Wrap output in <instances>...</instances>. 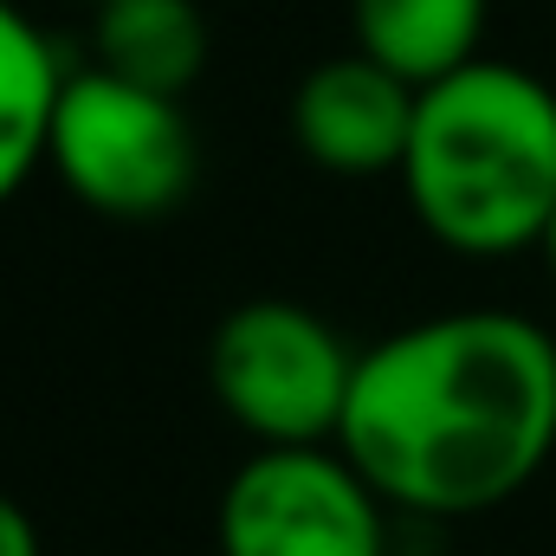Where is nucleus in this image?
Listing matches in <instances>:
<instances>
[{
  "label": "nucleus",
  "instance_id": "obj_1",
  "mask_svg": "<svg viewBox=\"0 0 556 556\" xmlns=\"http://www.w3.org/2000/svg\"><path fill=\"white\" fill-rule=\"evenodd\" d=\"M337 446L402 518H479L556 453V337L525 311H440L356 356Z\"/></svg>",
  "mask_w": 556,
  "mask_h": 556
},
{
  "label": "nucleus",
  "instance_id": "obj_2",
  "mask_svg": "<svg viewBox=\"0 0 556 556\" xmlns=\"http://www.w3.org/2000/svg\"><path fill=\"white\" fill-rule=\"evenodd\" d=\"M395 181L420 233L453 260L531 253L556 207V91L511 59H472L420 85Z\"/></svg>",
  "mask_w": 556,
  "mask_h": 556
},
{
  "label": "nucleus",
  "instance_id": "obj_3",
  "mask_svg": "<svg viewBox=\"0 0 556 556\" xmlns=\"http://www.w3.org/2000/svg\"><path fill=\"white\" fill-rule=\"evenodd\" d=\"M46 168L104 220H162L194 194L201 142L181 98L130 85L104 65H78L59 91Z\"/></svg>",
  "mask_w": 556,
  "mask_h": 556
},
{
  "label": "nucleus",
  "instance_id": "obj_4",
  "mask_svg": "<svg viewBox=\"0 0 556 556\" xmlns=\"http://www.w3.org/2000/svg\"><path fill=\"white\" fill-rule=\"evenodd\" d=\"M356 356L363 350L324 311L298 298H247L207 337V389L253 446H330Z\"/></svg>",
  "mask_w": 556,
  "mask_h": 556
},
{
  "label": "nucleus",
  "instance_id": "obj_5",
  "mask_svg": "<svg viewBox=\"0 0 556 556\" xmlns=\"http://www.w3.org/2000/svg\"><path fill=\"white\" fill-rule=\"evenodd\" d=\"M395 505L330 446H253L214 505L220 556H395Z\"/></svg>",
  "mask_w": 556,
  "mask_h": 556
},
{
  "label": "nucleus",
  "instance_id": "obj_6",
  "mask_svg": "<svg viewBox=\"0 0 556 556\" xmlns=\"http://www.w3.org/2000/svg\"><path fill=\"white\" fill-rule=\"evenodd\" d=\"M415 104L420 85H408L402 72H389L369 52H337L298 78L291 142L304 149L311 168L343 175V181L395 175L415 137Z\"/></svg>",
  "mask_w": 556,
  "mask_h": 556
},
{
  "label": "nucleus",
  "instance_id": "obj_7",
  "mask_svg": "<svg viewBox=\"0 0 556 556\" xmlns=\"http://www.w3.org/2000/svg\"><path fill=\"white\" fill-rule=\"evenodd\" d=\"M65 78L72 65L52 46V33L20 0H0V207H13L26 181L46 168Z\"/></svg>",
  "mask_w": 556,
  "mask_h": 556
},
{
  "label": "nucleus",
  "instance_id": "obj_8",
  "mask_svg": "<svg viewBox=\"0 0 556 556\" xmlns=\"http://www.w3.org/2000/svg\"><path fill=\"white\" fill-rule=\"evenodd\" d=\"M91 65L181 98L207 72V20L194 0H104L91 7Z\"/></svg>",
  "mask_w": 556,
  "mask_h": 556
},
{
  "label": "nucleus",
  "instance_id": "obj_9",
  "mask_svg": "<svg viewBox=\"0 0 556 556\" xmlns=\"http://www.w3.org/2000/svg\"><path fill=\"white\" fill-rule=\"evenodd\" d=\"M492 0H350L356 52L382 59L408 85H433L472 59H485Z\"/></svg>",
  "mask_w": 556,
  "mask_h": 556
},
{
  "label": "nucleus",
  "instance_id": "obj_10",
  "mask_svg": "<svg viewBox=\"0 0 556 556\" xmlns=\"http://www.w3.org/2000/svg\"><path fill=\"white\" fill-rule=\"evenodd\" d=\"M0 556H46L33 511H26L13 492H0Z\"/></svg>",
  "mask_w": 556,
  "mask_h": 556
},
{
  "label": "nucleus",
  "instance_id": "obj_11",
  "mask_svg": "<svg viewBox=\"0 0 556 556\" xmlns=\"http://www.w3.org/2000/svg\"><path fill=\"white\" fill-rule=\"evenodd\" d=\"M538 253L551 260V278H556V207H551V227H544V240H538Z\"/></svg>",
  "mask_w": 556,
  "mask_h": 556
},
{
  "label": "nucleus",
  "instance_id": "obj_12",
  "mask_svg": "<svg viewBox=\"0 0 556 556\" xmlns=\"http://www.w3.org/2000/svg\"><path fill=\"white\" fill-rule=\"evenodd\" d=\"M78 7H104V0H78Z\"/></svg>",
  "mask_w": 556,
  "mask_h": 556
}]
</instances>
